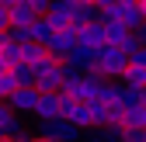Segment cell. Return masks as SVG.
<instances>
[{"label":"cell","instance_id":"7c38bea8","mask_svg":"<svg viewBox=\"0 0 146 142\" xmlns=\"http://www.w3.org/2000/svg\"><path fill=\"white\" fill-rule=\"evenodd\" d=\"M70 11H73V0H52L45 17H49V24L56 31H63V28H70Z\"/></svg>","mask_w":146,"mask_h":142},{"label":"cell","instance_id":"ac0fdd59","mask_svg":"<svg viewBox=\"0 0 146 142\" xmlns=\"http://www.w3.org/2000/svg\"><path fill=\"white\" fill-rule=\"evenodd\" d=\"M122 142H146L143 128H122Z\"/></svg>","mask_w":146,"mask_h":142},{"label":"cell","instance_id":"ba28073f","mask_svg":"<svg viewBox=\"0 0 146 142\" xmlns=\"http://www.w3.org/2000/svg\"><path fill=\"white\" fill-rule=\"evenodd\" d=\"M59 94L73 97V101H87V87H84V73H73V69L63 66V83H59Z\"/></svg>","mask_w":146,"mask_h":142},{"label":"cell","instance_id":"603a6c76","mask_svg":"<svg viewBox=\"0 0 146 142\" xmlns=\"http://www.w3.org/2000/svg\"><path fill=\"white\" fill-rule=\"evenodd\" d=\"M136 7H139V14H143V21H146V0H136Z\"/></svg>","mask_w":146,"mask_h":142},{"label":"cell","instance_id":"52a82bcc","mask_svg":"<svg viewBox=\"0 0 146 142\" xmlns=\"http://www.w3.org/2000/svg\"><path fill=\"white\" fill-rule=\"evenodd\" d=\"M77 45V38H73V28H63V31H56L52 38L45 42V56L49 59H56V62H63V56Z\"/></svg>","mask_w":146,"mask_h":142},{"label":"cell","instance_id":"44dd1931","mask_svg":"<svg viewBox=\"0 0 146 142\" xmlns=\"http://www.w3.org/2000/svg\"><path fill=\"white\" fill-rule=\"evenodd\" d=\"M11 28V21H7V7H0V31H7Z\"/></svg>","mask_w":146,"mask_h":142},{"label":"cell","instance_id":"5bb4252c","mask_svg":"<svg viewBox=\"0 0 146 142\" xmlns=\"http://www.w3.org/2000/svg\"><path fill=\"white\" fill-rule=\"evenodd\" d=\"M80 142H122V128L108 125V128H87Z\"/></svg>","mask_w":146,"mask_h":142},{"label":"cell","instance_id":"cb8c5ba5","mask_svg":"<svg viewBox=\"0 0 146 142\" xmlns=\"http://www.w3.org/2000/svg\"><path fill=\"white\" fill-rule=\"evenodd\" d=\"M73 4H84V7H94V0H73Z\"/></svg>","mask_w":146,"mask_h":142},{"label":"cell","instance_id":"4316f807","mask_svg":"<svg viewBox=\"0 0 146 142\" xmlns=\"http://www.w3.org/2000/svg\"><path fill=\"white\" fill-rule=\"evenodd\" d=\"M49 4H52V0H49Z\"/></svg>","mask_w":146,"mask_h":142},{"label":"cell","instance_id":"3957f363","mask_svg":"<svg viewBox=\"0 0 146 142\" xmlns=\"http://www.w3.org/2000/svg\"><path fill=\"white\" fill-rule=\"evenodd\" d=\"M59 83H63V62H56V59H49L45 66H38L35 69V90L38 94H59Z\"/></svg>","mask_w":146,"mask_h":142},{"label":"cell","instance_id":"9c48e42d","mask_svg":"<svg viewBox=\"0 0 146 142\" xmlns=\"http://www.w3.org/2000/svg\"><path fill=\"white\" fill-rule=\"evenodd\" d=\"M63 66L73 69V73H90V69H94V52H87V49H80V45H73L66 56H63Z\"/></svg>","mask_w":146,"mask_h":142},{"label":"cell","instance_id":"8992f818","mask_svg":"<svg viewBox=\"0 0 146 142\" xmlns=\"http://www.w3.org/2000/svg\"><path fill=\"white\" fill-rule=\"evenodd\" d=\"M73 38H77L80 49L98 52V49H104V24L90 21V24H84V28H73Z\"/></svg>","mask_w":146,"mask_h":142},{"label":"cell","instance_id":"277c9868","mask_svg":"<svg viewBox=\"0 0 146 142\" xmlns=\"http://www.w3.org/2000/svg\"><path fill=\"white\" fill-rule=\"evenodd\" d=\"M59 118H63V121H70V125H73V128H80V132H87V128H90L87 104H84V101H73V97H63V94H59Z\"/></svg>","mask_w":146,"mask_h":142},{"label":"cell","instance_id":"2e32d148","mask_svg":"<svg viewBox=\"0 0 146 142\" xmlns=\"http://www.w3.org/2000/svg\"><path fill=\"white\" fill-rule=\"evenodd\" d=\"M35 14L31 7H11L7 11V21H11V28H31V21H35Z\"/></svg>","mask_w":146,"mask_h":142},{"label":"cell","instance_id":"4fadbf2b","mask_svg":"<svg viewBox=\"0 0 146 142\" xmlns=\"http://www.w3.org/2000/svg\"><path fill=\"white\" fill-rule=\"evenodd\" d=\"M21 62H25V66H31V69H38V66H45V62H49V56H45V49H42V45L25 42V45H21Z\"/></svg>","mask_w":146,"mask_h":142},{"label":"cell","instance_id":"d4e9b609","mask_svg":"<svg viewBox=\"0 0 146 142\" xmlns=\"http://www.w3.org/2000/svg\"><path fill=\"white\" fill-rule=\"evenodd\" d=\"M139 128H143V132H146V108H143V121H139Z\"/></svg>","mask_w":146,"mask_h":142},{"label":"cell","instance_id":"9a60e30c","mask_svg":"<svg viewBox=\"0 0 146 142\" xmlns=\"http://www.w3.org/2000/svg\"><path fill=\"white\" fill-rule=\"evenodd\" d=\"M52 35H56V28L49 24V17H45V14H38V17H35V21H31V42L45 49V42L52 38Z\"/></svg>","mask_w":146,"mask_h":142},{"label":"cell","instance_id":"484cf974","mask_svg":"<svg viewBox=\"0 0 146 142\" xmlns=\"http://www.w3.org/2000/svg\"><path fill=\"white\" fill-rule=\"evenodd\" d=\"M0 142H4V135H0Z\"/></svg>","mask_w":146,"mask_h":142},{"label":"cell","instance_id":"d6986e66","mask_svg":"<svg viewBox=\"0 0 146 142\" xmlns=\"http://www.w3.org/2000/svg\"><path fill=\"white\" fill-rule=\"evenodd\" d=\"M129 66H139V69H146V45H139L132 56H129Z\"/></svg>","mask_w":146,"mask_h":142},{"label":"cell","instance_id":"83f0119b","mask_svg":"<svg viewBox=\"0 0 146 142\" xmlns=\"http://www.w3.org/2000/svg\"><path fill=\"white\" fill-rule=\"evenodd\" d=\"M45 142H49V139H45Z\"/></svg>","mask_w":146,"mask_h":142},{"label":"cell","instance_id":"5b68a950","mask_svg":"<svg viewBox=\"0 0 146 142\" xmlns=\"http://www.w3.org/2000/svg\"><path fill=\"white\" fill-rule=\"evenodd\" d=\"M35 101H38V90L35 87H14V90L7 94V108H11V114H17V118H25V114H31L35 111Z\"/></svg>","mask_w":146,"mask_h":142},{"label":"cell","instance_id":"6da1fadb","mask_svg":"<svg viewBox=\"0 0 146 142\" xmlns=\"http://www.w3.org/2000/svg\"><path fill=\"white\" fill-rule=\"evenodd\" d=\"M125 66H129V56H125L118 45H104V49L94 52V69H90V73H98L101 80H118Z\"/></svg>","mask_w":146,"mask_h":142},{"label":"cell","instance_id":"7a4b0ae2","mask_svg":"<svg viewBox=\"0 0 146 142\" xmlns=\"http://www.w3.org/2000/svg\"><path fill=\"white\" fill-rule=\"evenodd\" d=\"M38 139H49V142H80L84 132L80 128H73L70 121L63 118H52V121H38V132H35Z\"/></svg>","mask_w":146,"mask_h":142},{"label":"cell","instance_id":"e0dca14e","mask_svg":"<svg viewBox=\"0 0 146 142\" xmlns=\"http://www.w3.org/2000/svg\"><path fill=\"white\" fill-rule=\"evenodd\" d=\"M7 76H11V83H14V87H31V83H35V69H31V66H25V62H17V66H11V69H7Z\"/></svg>","mask_w":146,"mask_h":142},{"label":"cell","instance_id":"8fae6325","mask_svg":"<svg viewBox=\"0 0 146 142\" xmlns=\"http://www.w3.org/2000/svg\"><path fill=\"white\" fill-rule=\"evenodd\" d=\"M0 135H4V139H17V135H25V118L11 114V108H7L4 101H0Z\"/></svg>","mask_w":146,"mask_h":142},{"label":"cell","instance_id":"30bf717a","mask_svg":"<svg viewBox=\"0 0 146 142\" xmlns=\"http://www.w3.org/2000/svg\"><path fill=\"white\" fill-rule=\"evenodd\" d=\"M31 118H35V121H52V118H59V94H38Z\"/></svg>","mask_w":146,"mask_h":142},{"label":"cell","instance_id":"7402d4cb","mask_svg":"<svg viewBox=\"0 0 146 142\" xmlns=\"http://www.w3.org/2000/svg\"><path fill=\"white\" fill-rule=\"evenodd\" d=\"M136 104H139V108H146V87H143V90H136Z\"/></svg>","mask_w":146,"mask_h":142},{"label":"cell","instance_id":"ffe728a7","mask_svg":"<svg viewBox=\"0 0 146 142\" xmlns=\"http://www.w3.org/2000/svg\"><path fill=\"white\" fill-rule=\"evenodd\" d=\"M14 90V83H11V76H7V69L0 73V101H7V94Z\"/></svg>","mask_w":146,"mask_h":142}]
</instances>
